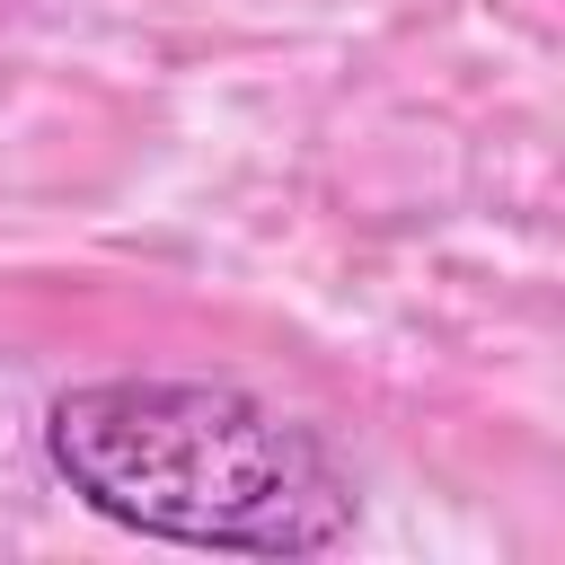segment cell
Here are the masks:
<instances>
[{"label": "cell", "mask_w": 565, "mask_h": 565, "mask_svg": "<svg viewBox=\"0 0 565 565\" xmlns=\"http://www.w3.org/2000/svg\"><path fill=\"white\" fill-rule=\"evenodd\" d=\"M44 468L132 539L318 556L353 530L335 450L230 380H79L44 406Z\"/></svg>", "instance_id": "obj_1"}]
</instances>
